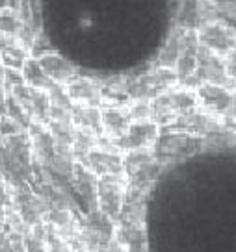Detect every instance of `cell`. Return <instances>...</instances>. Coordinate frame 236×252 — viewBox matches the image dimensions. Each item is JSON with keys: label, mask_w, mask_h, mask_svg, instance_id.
<instances>
[{"label": "cell", "mask_w": 236, "mask_h": 252, "mask_svg": "<svg viewBox=\"0 0 236 252\" xmlns=\"http://www.w3.org/2000/svg\"><path fill=\"white\" fill-rule=\"evenodd\" d=\"M114 222L116 220L110 219L106 213L97 208V210L87 212L84 215V219L80 220V226L91 230V232H95L97 236H101L103 239H112V237H116V228H118Z\"/></svg>", "instance_id": "603a6c76"}, {"label": "cell", "mask_w": 236, "mask_h": 252, "mask_svg": "<svg viewBox=\"0 0 236 252\" xmlns=\"http://www.w3.org/2000/svg\"><path fill=\"white\" fill-rule=\"evenodd\" d=\"M126 189H128V184H126L125 176H103V178H99V186H97L99 210L114 220L121 219Z\"/></svg>", "instance_id": "8992f818"}, {"label": "cell", "mask_w": 236, "mask_h": 252, "mask_svg": "<svg viewBox=\"0 0 236 252\" xmlns=\"http://www.w3.org/2000/svg\"><path fill=\"white\" fill-rule=\"evenodd\" d=\"M128 108V115L130 121H153V108H151L149 100H132L126 106Z\"/></svg>", "instance_id": "f1b7e54d"}, {"label": "cell", "mask_w": 236, "mask_h": 252, "mask_svg": "<svg viewBox=\"0 0 236 252\" xmlns=\"http://www.w3.org/2000/svg\"><path fill=\"white\" fill-rule=\"evenodd\" d=\"M197 52H199L197 33L196 32H188L186 41H184V47H182L181 56H179V62L175 65V74H177L179 82H184V84L192 82L197 65Z\"/></svg>", "instance_id": "d6986e66"}, {"label": "cell", "mask_w": 236, "mask_h": 252, "mask_svg": "<svg viewBox=\"0 0 236 252\" xmlns=\"http://www.w3.org/2000/svg\"><path fill=\"white\" fill-rule=\"evenodd\" d=\"M179 80L175 71L169 69H155L145 74H138V76H130L125 80L126 93L130 96V100H153L158 94L165 93L167 89L175 87Z\"/></svg>", "instance_id": "3957f363"}, {"label": "cell", "mask_w": 236, "mask_h": 252, "mask_svg": "<svg viewBox=\"0 0 236 252\" xmlns=\"http://www.w3.org/2000/svg\"><path fill=\"white\" fill-rule=\"evenodd\" d=\"M116 239L126 249V252H147V236L143 224L121 222L116 228Z\"/></svg>", "instance_id": "44dd1931"}, {"label": "cell", "mask_w": 236, "mask_h": 252, "mask_svg": "<svg viewBox=\"0 0 236 252\" xmlns=\"http://www.w3.org/2000/svg\"><path fill=\"white\" fill-rule=\"evenodd\" d=\"M162 165L157 161L151 150H134L123 156V174L130 188L149 191L153 182L160 174Z\"/></svg>", "instance_id": "277c9868"}, {"label": "cell", "mask_w": 236, "mask_h": 252, "mask_svg": "<svg viewBox=\"0 0 236 252\" xmlns=\"http://www.w3.org/2000/svg\"><path fill=\"white\" fill-rule=\"evenodd\" d=\"M11 8V0H0V9Z\"/></svg>", "instance_id": "836d02e7"}, {"label": "cell", "mask_w": 236, "mask_h": 252, "mask_svg": "<svg viewBox=\"0 0 236 252\" xmlns=\"http://www.w3.org/2000/svg\"><path fill=\"white\" fill-rule=\"evenodd\" d=\"M223 62H225V72H227V76L236 86V48L223 58Z\"/></svg>", "instance_id": "4dcf8cb0"}, {"label": "cell", "mask_w": 236, "mask_h": 252, "mask_svg": "<svg viewBox=\"0 0 236 252\" xmlns=\"http://www.w3.org/2000/svg\"><path fill=\"white\" fill-rule=\"evenodd\" d=\"M196 33L199 47L206 48L221 58H225L236 48V32L218 21H206L205 24L199 26Z\"/></svg>", "instance_id": "ba28073f"}, {"label": "cell", "mask_w": 236, "mask_h": 252, "mask_svg": "<svg viewBox=\"0 0 236 252\" xmlns=\"http://www.w3.org/2000/svg\"><path fill=\"white\" fill-rule=\"evenodd\" d=\"M80 163H84L99 178H103V176H125L123 174V154L104 135L99 139V145Z\"/></svg>", "instance_id": "5b68a950"}, {"label": "cell", "mask_w": 236, "mask_h": 252, "mask_svg": "<svg viewBox=\"0 0 236 252\" xmlns=\"http://www.w3.org/2000/svg\"><path fill=\"white\" fill-rule=\"evenodd\" d=\"M197 96L196 91L188 87H171L165 93L158 94L157 98L151 100L153 108V121L158 126H171L175 121L188 115L192 111L197 110Z\"/></svg>", "instance_id": "6da1fadb"}, {"label": "cell", "mask_w": 236, "mask_h": 252, "mask_svg": "<svg viewBox=\"0 0 236 252\" xmlns=\"http://www.w3.org/2000/svg\"><path fill=\"white\" fill-rule=\"evenodd\" d=\"M4 71H6V69H4V65H2V62H0V82L4 80Z\"/></svg>", "instance_id": "d590c367"}, {"label": "cell", "mask_w": 236, "mask_h": 252, "mask_svg": "<svg viewBox=\"0 0 236 252\" xmlns=\"http://www.w3.org/2000/svg\"><path fill=\"white\" fill-rule=\"evenodd\" d=\"M231 117L236 119V93H235V98H233V110H231Z\"/></svg>", "instance_id": "e575fe53"}, {"label": "cell", "mask_w": 236, "mask_h": 252, "mask_svg": "<svg viewBox=\"0 0 236 252\" xmlns=\"http://www.w3.org/2000/svg\"><path fill=\"white\" fill-rule=\"evenodd\" d=\"M192 82L197 84V86H201V84H216V86H223L227 89H236V86L231 82V78L225 72L223 58L203 47H199V52H197V65Z\"/></svg>", "instance_id": "52a82bcc"}, {"label": "cell", "mask_w": 236, "mask_h": 252, "mask_svg": "<svg viewBox=\"0 0 236 252\" xmlns=\"http://www.w3.org/2000/svg\"><path fill=\"white\" fill-rule=\"evenodd\" d=\"M6 102H8V91L4 84L0 82V119L6 117Z\"/></svg>", "instance_id": "d6a6232c"}, {"label": "cell", "mask_w": 236, "mask_h": 252, "mask_svg": "<svg viewBox=\"0 0 236 252\" xmlns=\"http://www.w3.org/2000/svg\"><path fill=\"white\" fill-rule=\"evenodd\" d=\"M11 206L13 212L28 224H41L47 215V204L39 193H34L28 186H15L11 191Z\"/></svg>", "instance_id": "9c48e42d"}, {"label": "cell", "mask_w": 236, "mask_h": 252, "mask_svg": "<svg viewBox=\"0 0 236 252\" xmlns=\"http://www.w3.org/2000/svg\"><path fill=\"white\" fill-rule=\"evenodd\" d=\"M23 241H24V251L26 252H48L47 226H45V222L30 226V228L26 230Z\"/></svg>", "instance_id": "484cf974"}, {"label": "cell", "mask_w": 236, "mask_h": 252, "mask_svg": "<svg viewBox=\"0 0 236 252\" xmlns=\"http://www.w3.org/2000/svg\"><path fill=\"white\" fill-rule=\"evenodd\" d=\"M23 132H26V130H23V128L17 125L15 121H11L8 115L0 119V137H2V139H8V137L19 135V134H23Z\"/></svg>", "instance_id": "f546056e"}, {"label": "cell", "mask_w": 236, "mask_h": 252, "mask_svg": "<svg viewBox=\"0 0 236 252\" xmlns=\"http://www.w3.org/2000/svg\"><path fill=\"white\" fill-rule=\"evenodd\" d=\"M38 62L54 84L67 86L73 78H77V67L67 58L56 54V52H47V54L39 56Z\"/></svg>", "instance_id": "e0dca14e"}, {"label": "cell", "mask_w": 236, "mask_h": 252, "mask_svg": "<svg viewBox=\"0 0 236 252\" xmlns=\"http://www.w3.org/2000/svg\"><path fill=\"white\" fill-rule=\"evenodd\" d=\"M28 58H30L28 47L24 45L19 35L0 33V62L4 65V69L21 71Z\"/></svg>", "instance_id": "2e32d148"}, {"label": "cell", "mask_w": 236, "mask_h": 252, "mask_svg": "<svg viewBox=\"0 0 236 252\" xmlns=\"http://www.w3.org/2000/svg\"><path fill=\"white\" fill-rule=\"evenodd\" d=\"M130 115L128 108H103L101 110V125H103V135L112 143L123 137L130 126Z\"/></svg>", "instance_id": "ac0fdd59"}, {"label": "cell", "mask_w": 236, "mask_h": 252, "mask_svg": "<svg viewBox=\"0 0 236 252\" xmlns=\"http://www.w3.org/2000/svg\"><path fill=\"white\" fill-rule=\"evenodd\" d=\"M186 35H188V30L177 28V30L167 37L165 45L162 47V50L158 52V58H157L158 69L175 71V65L179 62V56H181V50H182V47H184Z\"/></svg>", "instance_id": "ffe728a7"}, {"label": "cell", "mask_w": 236, "mask_h": 252, "mask_svg": "<svg viewBox=\"0 0 236 252\" xmlns=\"http://www.w3.org/2000/svg\"><path fill=\"white\" fill-rule=\"evenodd\" d=\"M99 252H126V249L119 243L116 237H112V239H108V241L99 249Z\"/></svg>", "instance_id": "1f68e13d"}, {"label": "cell", "mask_w": 236, "mask_h": 252, "mask_svg": "<svg viewBox=\"0 0 236 252\" xmlns=\"http://www.w3.org/2000/svg\"><path fill=\"white\" fill-rule=\"evenodd\" d=\"M158 134H160V126L155 121H136V123H130L125 135L112 145L125 154L134 150H151Z\"/></svg>", "instance_id": "30bf717a"}, {"label": "cell", "mask_w": 236, "mask_h": 252, "mask_svg": "<svg viewBox=\"0 0 236 252\" xmlns=\"http://www.w3.org/2000/svg\"><path fill=\"white\" fill-rule=\"evenodd\" d=\"M205 147V137L164 128V132L158 134L151 152H153V156L157 158L158 163L164 165V163H171V161H179V159L194 156L197 152H201Z\"/></svg>", "instance_id": "7a4b0ae2"}, {"label": "cell", "mask_w": 236, "mask_h": 252, "mask_svg": "<svg viewBox=\"0 0 236 252\" xmlns=\"http://www.w3.org/2000/svg\"><path fill=\"white\" fill-rule=\"evenodd\" d=\"M28 139H30L32 154H34V163L39 167H47L48 161L56 154V145L48 126L34 121L28 128Z\"/></svg>", "instance_id": "5bb4252c"}, {"label": "cell", "mask_w": 236, "mask_h": 252, "mask_svg": "<svg viewBox=\"0 0 236 252\" xmlns=\"http://www.w3.org/2000/svg\"><path fill=\"white\" fill-rule=\"evenodd\" d=\"M21 32H23V19L19 17V11L11 8L0 9V33L21 35Z\"/></svg>", "instance_id": "83f0119b"}, {"label": "cell", "mask_w": 236, "mask_h": 252, "mask_svg": "<svg viewBox=\"0 0 236 252\" xmlns=\"http://www.w3.org/2000/svg\"><path fill=\"white\" fill-rule=\"evenodd\" d=\"M196 96L199 106L208 115H212V117L231 115L235 93L227 87L216 86V84H201V86H197Z\"/></svg>", "instance_id": "7c38bea8"}, {"label": "cell", "mask_w": 236, "mask_h": 252, "mask_svg": "<svg viewBox=\"0 0 236 252\" xmlns=\"http://www.w3.org/2000/svg\"><path fill=\"white\" fill-rule=\"evenodd\" d=\"M21 74H23L24 84L28 87H34V89H41V91H48L50 87L54 86V82L48 78L47 72L43 71V67L39 65L38 58H28L24 62L23 69H21Z\"/></svg>", "instance_id": "d4e9b609"}, {"label": "cell", "mask_w": 236, "mask_h": 252, "mask_svg": "<svg viewBox=\"0 0 236 252\" xmlns=\"http://www.w3.org/2000/svg\"><path fill=\"white\" fill-rule=\"evenodd\" d=\"M99 139H101V137H97V135H93V134L77 130L75 141H73V156H75V159H77V161H82V159L99 145Z\"/></svg>", "instance_id": "4316f807"}, {"label": "cell", "mask_w": 236, "mask_h": 252, "mask_svg": "<svg viewBox=\"0 0 236 252\" xmlns=\"http://www.w3.org/2000/svg\"><path fill=\"white\" fill-rule=\"evenodd\" d=\"M97 186H99V176L93 174L84 163L77 161L75 163V173L71 180V193L75 195V202L84 208V212H93L97 210Z\"/></svg>", "instance_id": "8fae6325"}, {"label": "cell", "mask_w": 236, "mask_h": 252, "mask_svg": "<svg viewBox=\"0 0 236 252\" xmlns=\"http://www.w3.org/2000/svg\"><path fill=\"white\" fill-rule=\"evenodd\" d=\"M65 91L69 94L71 102L75 106H89V108H99L103 100H101V86L91 78L86 76H77L73 78L67 86Z\"/></svg>", "instance_id": "9a60e30c"}, {"label": "cell", "mask_w": 236, "mask_h": 252, "mask_svg": "<svg viewBox=\"0 0 236 252\" xmlns=\"http://www.w3.org/2000/svg\"><path fill=\"white\" fill-rule=\"evenodd\" d=\"M205 24V9L199 0H182L179 9V28L188 32L199 30V26Z\"/></svg>", "instance_id": "cb8c5ba5"}, {"label": "cell", "mask_w": 236, "mask_h": 252, "mask_svg": "<svg viewBox=\"0 0 236 252\" xmlns=\"http://www.w3.org/2000/svg\"><path fill=\"white\" fill-rule=\"evenodd\" d=\"M73 125L77 130L103 137V125H101V108L89 106H73Z\"/></svg>", "instance_id": "7402d4cb"}, {"label": "cell", "mask_w": 236, "mask_h": 252, "mask_svg": "<svg viewBox=\"0 0 236 252\" xmlns=\"http://www.w3.org/2000/svg\"><path fill=\"white\" fill-rule=\"evenodd\" d=\"M167 130H177V132H186L199 137H210L218 135L221 132V125L218 123V117H212L205 111H192L188 115L175 121L171 126H167Z\"/></svg>", "instance_id": "4fadbf2b"}]
</instances>
